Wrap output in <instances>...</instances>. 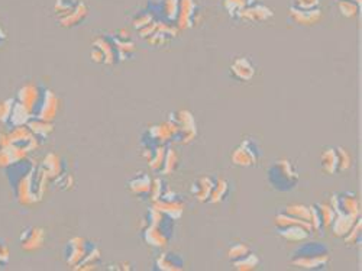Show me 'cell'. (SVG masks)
I'll return each instance as SVG.
<instances>
[{"instance_id": "obj_26", "label": "cell", "mask_w": 362, "mask_h": 271, "mask_svg": "<svg viewBox=\"0 0 362 271\" xmlns=\"http://www.w3.org/2000/svg\"><path fill=\"white\" fill-rule=\"evenodd\" d=\"M359 218H354V217H348L343 215V213L335 212V217H333L332 221V232L335 237H345L348 232H350L351 228L354 226V223L358 221Z\"/></svg>"}, {"instance_id": "obj_22", "label": "cell", "mask_w": 362, "mask_h": 271, "mask_svg": "<svg viewBox=\"0 0 362 271\" xmlns=\"http://www.w3.org/2000/svg\"><path fill=\"white\" fill-rule=\"evenodd\" d=\"M215 179L212 176H203L199 177L198 180H194L191 184V194L198 199L199 202H207L209 197L212 194V189L215 184Z\"/></svg>"}, {"instance_id": "obj_36", "label": "cell", "mask_w": 362, "mask_h": 271, "mask_svg": "<svg viewBox=\"0 0 362 271\" xmlns=\"http://www.w3.org/2000/svg\"><path fill=\"white\" fill-rule=\"evenodd\" d=\"M157 19L158 18L151 10H142V12L136 13L134 21H132V25H134L135 30L139 32V31L145 30L147 26H149L152 22H156Z\"/></svg>"}, {"instance_id": "obj_20", "label": "cell", "mask_w": 362, "mask_h": 271, "mask_svg": "<svg viewBox=\"0 0 362 271\" xmlns=\"http://www.w3.org/2000/svg\"><path fill=\"white\" fill-rule=\"evenodd\" d=\"M152 184V177L147 173H139L128 181V190L139 199H148Z\"/></svg>"}, {"instance_id": "obj_50", "label": "cell", "mask_w": 362, "mask_h": 271, "mask_svg": "<svg viewBox=\"0 0 362 271\" xmlns=\"http://www.w3.org/2000/svg\"><path fill=\"white\" fill-rule=\"evenodd\" d=\"M6 41H8V34H6V31L3 30V26L0 25V47H2Z\"/></svg>"}, {"instance_id": "obj_42", "label": "cell", "mask_w": 362, "mask_h": 271, "mask_svg": "<svg viewBox=\"0 0 362 271\" xmlns=\"http://www.w3.org/2000/svg\"><path fill=\"white\" fill-rule=\"evenodd\" d=\"M337 155H338V171H346L352 164V159L350 152L343 150L342 147H337Z\"/></svg>"}, {"instance_id": "obj_32", "label": "cell", "mask_w": 362, "mask_h": 271, "mask_svg": "<svg viewBox=\"0 0 362 271\" xmlns=\"http://www.w3.org/2000/svg\"><path fill=\"white\" fill-rule=\"evenodd\" d=\"M178 161H180L178 154L173 148H170L169 145H167L165 155H164V161H162V165H161V168L158 171V174H161V176L171 174L173 171L177 170Z\"/></svg>"}, {"instance_id": "obj_31", "label": "cell", "mask_w": 362, "mask_h": 271, "mask_svg": "<svg viewBox=\"0 0 362 271\" xmlns=\"http://www.w3.org/2000/svg\"><path fill=\"white\" fill-rule=\"evenodd\" d=\"M28 154L19 148H17L15 145H9L6 147L2 152H0V167H9L12 164H15L23 159H26Z\"/></svg>"}, {"instance_id": "obj_43", "label": "cell", "mask_w": 362, "mask_h": 271, "mask_svg": "<svg viewBox=\"0 0 362 271\" xmlns=\"http://www.w3.org/2000/svg\"><path fill=\"white\" fill-rule=\"evenodd\" d=\"M251 251V248L246 244H235L229 248V259L231 261H238L242 257H245L248 252Z\"/></svg>"}, {"instance_id": "obj_29", "label": "cell", "mask_w": 362, "mask_h": 271, "mask_svg": "<svg viewBox=\"0 0 362 271\" xmlns=\"http://www.w3.org/2000/svg\"><path fill=\"white\" fill-rule=\"evenodd\" d=\"M31 118H32L31 112L28 110L26 108H23L15 99V103H13L12 113H10V118H9V122H8L6 128H8V130H12V128H15V126L26 125L28 121H30Z\"/></svg>"}, {"instance_id": "obj_41", "label": "cell", "mask_w": 362, "mask_h": 271, "mask_svg": "<svg viewBox=\"0 0 362 271\" xmlns=\"http://www.w3.org/2000/svg\"><path fill=\"white\" fill-rule=\"evenodd\" d=\"M13 103H15V99H5V101L0 102V123L8 125Z\"/></svg>"}, {"instance_id": "obj_38", "label": "cell", "mask_w": 362, "mask_h": 271, "mask_svg": "<svg viewBox=\"0 0 362 271\" xmlns=\"http://www.w3.org/2000/svg\"><path fill=\"white\" fill-rule=\"evenodd\" d=\"M100 263V250L97 245L83 259V261L74 270H94Z\"/></svg>"}, {"instance_id": "obj_45", "label": "cell", "mask_w": 362, "mask_h": 271, "mask_svg": "<svg viewBox=\"0 0 362 271\" xmlns=\"http://www.w3.org/2000/svg\"><path fill=\"white\" fill-rule=\"evenodd\" d=\"M361 218L354 223V226L350 230V232H348L343 238H345V242L346 244H356L358 241H361Z\"/></svg>"}, {"instance_id": "obj_13", "label": "cell", "mask_w": 362, "mask_h": 271, "mask_svg": "<svg viewBox=\"0 0 362 271\" xmlns=\"http://www.w3.org/2000/svg\"><path fill=\"white\" fill-rule=\"evenodd\" d=\"M8 137L12 145H15L26 154L35 151L41 144V141L31 132V130L26 125L12 128L8 132Z\"/></svg>"}, {"instance_id": "obj_39", "label": "cell", "mask_w": 362, "mask_h": 271, "mask_svg": "<svg viewBox=\"0 0 362 271\" xmlns=\"http://www.w3.org/2000/svg\"><path fill=\"white\" fill-rule=\"evenodd\" d=\"M259 264V259L258 255L254 254L253 251H249L245 257L239 259L238 261H233V265L236 270H241V271H249V270H254L257 268Z\"/></svg>"}, {"instance_id": "obj_25", "label": "cell", "mask_w": 362, "mask_h": 271, "mask_svg": "<svg viewBox=\"0 0 362 271\" xmlns=\"http://www.w3.org/2000/svg\"><path fill=\"white\" fill-rule=\"evenodd\" d=\"M242 19H246L249 22H264L267 21L273 17V12L270 8L264 6V5H259V3H255L253 6H248L245 8L241 15H239Z\"/></svg>"}, {"instance_id": "obj_2", "label": "cell", "mask_w": 362, "mask_h": 271, "mask_svg": "<svg viewBox=\"0 0 362 271\" xmlns=\"http://www.w3.org/2000/svg\"><path fill=\"white\" fill-rule=\"evenodd\" d=\"M174 235V219L157 208H149L144 218L142 238L149 247L164 248Z\"/></svg>"}, {"instance_id": "obj_10", "label": "cell", "mask_w": 362, "mask_h": 271, "mask_svg": "<svg viewBox=\"0 0 362 271\" xmlns=\"http://www.w3.org/2000/svg\"><path fill=\"white\" fill-rule=\"evenodd\" d=\"M231 160L238 167H253L261 160V148L254 139L248 138L233 150Z\"/></svg>"}, {"instance_id": "obj_11", "label": "cell", "mask_w": 362, "mask_h": 271, "mask_svg": "<svg viewBox=\"0 0 362 271\" xmlns=\"http://www.w3.org/2000/svg\"><path fill=\"white\" fill-rule=\"evenodd\" d=\"M94 247H96V244H93V242H90L85 238L74 237V238L70 239L64 247V252H63L64 260L70 267H73V270H74Z\"/></svg>"}, {"instance_id": "obj_8", "label": "cell", "mask_w": 362, "mask_h": 271, "mask_svg": "<svg viewBox=\"0 0 362 271\" xmlns=\"http://www.w3.org/2000/svg\"><path fill=\"white\" fill-rule=\"evenodd\" d=\"M92 61L97 64H105V66H114L119 63V57L116 47L112 41V37H99L96 38L92 44Z\"/></svg>"}, {"instance_id": "obj_5", "label": "cell", "mask_w": 362, "mask_h": 271, "mask_svg": "<svg viewBox=\"0 0 362 271\" xmlns=\"http://www.w3.org/2000/svg\"><path fill=\"white\" fill-rule=\"evenodd\" d=\"M275 226L278 234L286 238L287 241H293V242H301L304 239H308L310 232L315 231L312 222L286 215L284 212L275 217Z\"/></svg>"}, {"instance_id": "obj_9", "label": "cell", "mask_w": 362, "mask_h": 271, "mask_svg": "<svg viewBox=\"0 0 362 271\" xmlns=\"http://www.w3.org/2000/svg\"><path fill=\"white\" fill-rule=\"evenodd\" d=\"M58 108H60V101L57 94H55L51 89L43 88L41 89L38 103L32 112V117L47 122H52L55 117H57Z\"/></svg>"}, {"instance_id": "obj_12", "label": "cell", "mask_w": 362, "mask_h": 271, "mask_svg": "<svg viewBox=\"0 0 362 271\" xmlns=\"http://www.w3.org/2000/svg\"><path fill=\"white\" fill-rule=\"evenodd\" d=\"M171 119L175 122L178 128V132L174 141L180 142V144H190L194 137L198 135V128L194 117L189 110H178L173 113Z\"/></svg>"}, {"instance_id": "obj_44", "label": "cell", "mask_w": 362, "mask_h": 271, "mask_svg": "<svg viewBox=\"0 0 362 271\" xmlns=\"http://www.w3.org/2000/svg\"><path fill=\"white\" fill-rule=\"evenodd\" d=\"M54 183L57 184V188L60 190H70V189H73V186H74V177L72 174H68L67 171H64L60 177L54 180Z\"/></svg>"}, {"instance_id": "obj_21", "label": "cell", "mask_w": 362, "mask_h": 271, "mask_svg": "<svg viewBox=\"0 0 362 271\" xmlns=\"http://www.w3.org/2000/svg\"><path fill=\"white\" fill-rule=\"evenodd\" d=\"M231 74L239 81H251L255 76V67L245 57H241L232 63Z\"/></svg>"}, {"instance_id": "obj_7", "label": "cell", "mask_w": 362, "mask_h": 271, "mask_svg": "<svg viewBox=\"0 0 362 271\" xmlns=\"http://www.w3.org/2000/svg\"><path fill=\"white\" fill-rule=\"evenodd\" d=\"M89 9L81 0H57L55 2V17L61 26L70 28L80 25L87 18Z\"/></svg>"}, {"instance_id": "obj_48", "label": "cell", "mask_w": 362, "mask_h": 271, "mask_svg": "<svg viewBox=\"0 0 362 271\" xmlns=\"http://www.w3.org/2000/svg\"><path fill=\"white\" fill-rule=\"evenodd\" d=\"M320 0H295V3L291 5L297 9H317Z\"/></svg>"}, {"instance_id": "obj_24", "label": "cell", "mask_w": 362, "mask_h": 271, "mask_svg": "<svg viewBox=\"0 0 362 271\" xmlns=\"http://www.w3.org/2000/svg\"><path fill=\"white\" fill-rule=\"evenodd\" d=\"M184 268L183 257L175 252H164L156 261V270L160 271H180Z\"/></svg>"}, {"instance_id": "obj_23", "label": "cell", "mask_w": 362, "mask_h": 271, "mask_svg": "<svg viewBox=\"0 0 362 271\" xmlns=\"http://www.w3.org/2000/svg\"><path fill=\"white\" fill-rule=\"evenodd\" d=\"M110 37H112V41L116 47L119 61L129 59L132 52L135 51V42L131 39L129 34L120 31V32H118L115 35H110Z\"/></svg>"}, {"instance_id": "obj_18", "label": "cell", "mask_w": 362, "mask_h": 271, "mask_svg": "<svg viewBox=\"0 0 362 271\" xmlns=\"http://www.w3.org/2000/svg\"><path fill=\"white\" fill-rule=\"evenodd\" d=\"M41 89H43V86L28 83V84L22 86V88L18 90L17 97H15L23 108H26L28 110L31 112V115H32V112L38 103V99L41 96Z\"/></svg>"}, {"instance_id": "obj_30", "label": "cell", "mask_w": 362, "mask_h": 271, "mask_svg": "<svg viewBox=\"0 0 362 271\" xmlns=\"http://www.w3.org/2000/svg\"><path fill=\"white\" fill-rule=\"evenodd\" d=\"M290 13L293 19L303 25H312L319 21L320 18V10L317 9H297V8H290Z\"/></svg>"}, {"instance_id": "obj_6", "label": "cell", "mask_w": 362, "mask_h": 271, "mask_svg": "<svg viewBox=\"0 0 362 271\" xmlns=\"http://www.w3.org/2000/svg\"><path fill=\"white\" fill-rule=\"evenodd\" d=\"M177 132H178V128L171 118L164 123L152 125L142 134L141 147L142 148H154V147L169 145L170 142H173L175 139Z\"/></svg>"}, {"instance_id": "obj_3", "label": "cell", "mask_w": 362, "mask_h": 271, "mask_svg": "<svg viewBox=\"0 0 362 271\" xmlns=\"http://www.w3.org/2000/svg\"><path fill=\"white\" fill-rule=\"evenodd\" d=\"M329 261V248L322 242H306L291 257V263L300 268H323Z\"/></svg>"}, {"instance_id": "obj_28", "label": "cell", "mask_w": 362, "mask_h": 271, "mask_svg": "<svg viewBox=\"0 0 362 271\" xmlns=\"http://www.w3.org/2000/svg\"><path fill=\"white\" fill-rule=\"evenodd\" d=\"M26 126L30 128L31 132L39 139V141H45L51 137V134L54 132V125L52 122H47L43 119H38V118H31L28 121Z\"/></svg>"}, {"instance_id": "obj_4", "label": "cell", "mask_w": 362, "mask_h": 271, "mask_svg": "<svg viewBox=\"0 0 362 271\" xmlns=\"http://www.w3.org/2000/svg\"><path fill=\"white\" fill-rule=\"evenodd\" d=\"M270 186L278 192H290L299 184V173L296 167L288 160L275 161L267 173Z\"/></svg>"}, {"instance_id": "obj_34", "label": "cell", "mask_w": 362, "mask_h": 271, "mask_svg": "<svg viewBox=\"0 0 362 271\" xmlns=\"http://www.w3.org/2000/svg\"><path fill=\"white\" fill-rule=\"evenodd\" d=\"M229 192V184L225 179H215V184L212 189V194L209 197V203H219L222 201H225V197L228 196Z\"/></svg>"}, {"instance_id": "obj_14", "label": "cell", "mask_w": 362, "mask_h": 271, "mask_svg": "<svg viewBox=\"0 0 362 271\" xmlns=\"http://www.w3.org/2000/svg\"><path fill=\"white\" fill-rule=\"evenodd\" d=\"M154 208H157L158 210H161L165 215L171 217L174 221L178 219L181 215H183V210H184V201L181 199L180 194L174 193L171 189L167 192L160 201H157L154 205Z\"/></svg>"}, {"instance_id": "obj_17", "label": "cell", "mask_w": 362, "mask_h": 271, "mask_svg": "<svg viewBox=\"0 0 362 271\" xmlns=\"http://www.w3.org/2000/svg\"><path fill=\"white\" fill-rule=\"evenodd\" d=\"M312 210V225L315 231H322L326 228H330L335 212H333L330 205L323 203H316L315 206H310Z\"/></svg>"}, {"instance_id": "obj_27", "label": "cell", "mask_w": 362, "mask_h": 271, "mask_svg": "<svg viewBox=\"0 0 362 271\" xmlns=\"http://www.w3.org/2000/svg\"><path fill=\"white\" fill-rule=\"evenodd\" d=\"M194 3L193 0H180L178 2V12H177V25L180 28H189L193 25L194 18Z\"/></svg>"}, {"instance_id": "obj_49", "label": "cell", "mask_w": 362, "mask_h": 271, "mask_svg": "<svg viewBox=\"0 0 362 271\" xmlns=\"http://www.w3.org/2000/svg\"><path fill=\"white\" fill-rule=\"evenodd\" d=\"M10 145V141H9V137L8 134L5 132H0V152H2L6 147Z\"/></svg>"}, {"instance_id": "obj_19", "label": "cell", "mask_w": 362, "mask_h": 271, "mask_svg": "<svg viewBox=\"0 0 362 271\" xmlns=\"http://www.w3.org/2000/svg\"><path fill=\"white\" fill-rule=\"evenodd\" d=\"M39 167L43 168L44 174L47 176L48 181H54L57 177H60L65 171V163L58 154L50 152L44 157L43 163L39 164Z\"/></svg>"}, {"instance_id": "obj_33", "label": "cell", "mask_w": 362, "mask_h": 271, "mask_svg": "<svg viewBox=\"0 0 362 271\" xmlns=\"http://www.w3.org/2000/svg\"><path fill=\"white\" fill-rule=\"evenodd\" d=\"M322 170L328 174L338 173V155L335 148H325L322 152Z\"/></svg>"}, {"instance_id": "obj_37", "label": "cell", "mask_w": 362, "mask_h": 271, "mask_svg": "<svg viewBox=\"0 0 362 271\" xmlns=\"http://www.w3.org/2000/svg\"><path fill=\"white\" fill-rule=\"evenodd\" d=\"M283 212L286 213V215H290V217H293V218L312 222V210H310L309 206H304V205H290V206H287Z\"/></svg>"}, {"instance_id": "obj_16", "label": "cell", "mask_w": 362, "mask_h": 271, "mask_svg": "<svg viewBox=\"0 0 362 271\" xmlns=\"http://www.w3.org/2000/svg\"><path fill=\"white\" fill-rule=\"evenodd\" d=\"M45 232L39 226H28L19 235L21 248L26 252H32L44 245Z\"/></svg>"}, {"instance_id": "obj_46", "label": "cell", "mask_w": 362, "mask_h": 271, "mask_svg": "<svg viewBox=\"0 0 362 271\" xmlns=\"http://www.w3.org/2000/svg\"><path fill=\"white\" fill-rule=\"evenodd\" d=\"M245 6L246 0H225V8L233 17L241 15V12L245 9Z\"/></svg>"}, {"instance_id": "obj_1", "label": "cell", "mask_w": 362, "mask_h": 271, "mask_svg": "<svg viewBox=\"0 0 362 271\" xmlns=\"http://www.w3.org/2000/svg\"><path fill=\"white\" fill-rule=\"evenodd\" d=\"M13 196L23 206H32L43 201L48 179L43 168L31 159H23L5 168Z\"/></svg>"}, {"instance_id": "obj_47", "label": "cell", "mask_w": 362, "mask_h": 271, "mask_svg": "<svg viewBox=\"0 0 362 271\" xmlns=\"http://www.w3.org/2000/svg\"><path fill=\"white\" fill-rule=\"evenodd\" d=\"M10 261V251L5 244V241L0 239V270H3Z\"/></svg>"}, {"instance_id": "obj_40", "label": "cell", "mask_w": 362, "mask_h": 271, "mask_svg": "<svg viewBox=\"0 0 362 271\" xmlns=\"http://www.w3.org/2000/svg\"><path fill=\"white\" fill-rule=\"evenodd\" d=\"M359 5L361 3L354 2V0H338L339 10L342 12L343 17H348V18H352L356 15L359 10Z\"/></svg>"}, {"instance_id": "obj_35", "label": "cell", "mask_w": 362, "mask_h": 271, "mask_svg": "<svg viewBox=\"0 0 362 271\" xmlns=\"http://www.w3.org/2000/svg\"><path fill=\"white\" fill-rule=\"evenodd\" d=\"M169 190H170L169 183H167L164 179H161V177L152 179V184H151V190H149L148 199L152 203H156Z\"/></svg>"}, {"instance_id": "obj_15", "label": "cell", "mask_w": 362, "mask_h": 271, "mask_svg": "<svg viewBox=\"0 0 362 271\" xmlns=\"http://www.w3.org/2000/svg\"><path fill=\"white\" fill-rule=\"evenodd\" d=\"M330 206L333 212H339L348 217L359 218V202L354 193L333 194Z\"/></svg>"}, {"instance_id": "obj_51", "label": "cell", "mask_w": 362, "mask_h": 271, "mask_svg": "<svg viewBox=\"0 0 362 271\" xmlns=\"http://www.w3.org/2000/svg\"><path fill=\"white\" fill-rule=\"evenodd\" d=\"M354 2H358V3H361V0H354Z\"/></svg>"}]
</instances>
